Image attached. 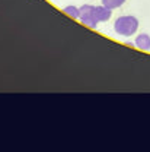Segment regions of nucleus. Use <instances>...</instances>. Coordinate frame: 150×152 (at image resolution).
<instances>
[{
  "instance_id": "1",
  "label": "nucleus",
  "mask_w": 150,
  "mask_h": 152,
  "mask_svg": "<svg viewBox=\"0 0 150 152\" xmlns=\"http://www.w3.org/2000/svg\"><path fill=\"white\" fill-rule=\"evenodd\" d=\"M137 29H138V19L133 15L120 16L114 23V31L122 37H131L133 34H136Z\"/></svg>"
},
{
  "instance_id": "2",
  "label": "nucleus",
  "mask_w": 150,
  "mask_h": 152,
  "mask_svg": "<svg viewBox=\"0 0 150 152\" xmlns=\"http://www.w3.org/2000/svg\"><path fill=\"white\" fill-rule=\"evenodd\" d=\"M79 20L85 26H88L91 29H95L98 26V23H99L98 16H96L95 6H92V4H83L80 7V18H79Z\"/></svg>"
},
{
  "instance_id": "3",
  "label": "nucleus",
  "mask_w": 150,
  "mask_h": 152,
  "mask_svg": "<svg viewBox=\"0 0 150 152\" xmlns=\"http://www.w3.org/2000/svg\"><path fill=\"white\" fill-rule=\"evenodd\" d=\"M134 45L141 50V51H149L150 50V35L149 34H140L134 39Z\"/></svg>"
},
{
  "instance_id": "4",
  "label": "nucleus",
  "mask_w": 150,
  "mask_h": 152,
  "mask_svg": "<svg viewBox=\"0 0 150 152\" xmlns=\"http://www.w3.org/2000/svg\"><path fill=\"white\" fill-rule=\"evenodd\" d=\"M95 10H96V16L99 22H107L109 20L112 16V9H108L107 6L101 4V6H95Z\"/></svg>"
},
{
  "instance_id": "5",
  "label": "nucleus",
  "mask_w": 150,
  "mask_h": 152,
  "mask_svg": "<svg viewBox=\"0 0 150 152\" xmlns=\"http://www.w3.org/2000/svg\"><path fill=\"white\" fill-rule=\"evenodd\" d=\"M63 12L67 15V16H70V18L73 19H79L80 18V7H76V6H66L64 9H63Z\"/></svg>"
},
{
  "instance_id": "6",
  "label": "nucleus",
  "mask_w": 150,
  "mask_h": 152,
  "mask_svg": "<svg viewBox=\"0 0 150 152\" xmlns=\"http://www.w3.org/2000/svg\"><path fill=\"white\" fill-rule=\"evenodd\" d=\"M125 3V0H102V4L107 6L108 9H117L120 6H122Z\"/></svg>"
}]
</instances>
